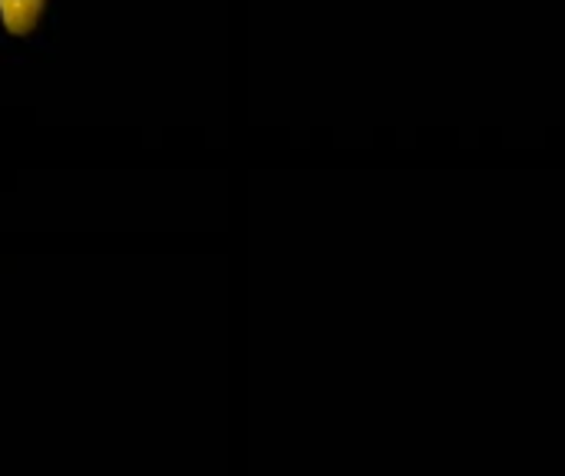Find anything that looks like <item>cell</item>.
<instances>
[{"label": "cell", "mask_w": 565, "mask_h": 476, "mask_svg": "<svg viewBox=\"0 0 565 476\" xmlns=\"http://www.w3.org/2000/svg\"><path fill=\"white\" fill-rule=\"evenodd\" d=\"M43 7L46 0H0V23L7 27V33L26 36L36 30Z\"/></svg>", "instance_id": "obj_1"}]
</instances>
